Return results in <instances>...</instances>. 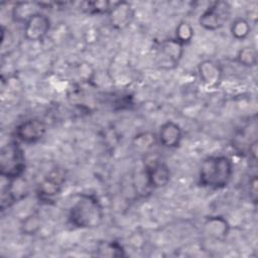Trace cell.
Masks as SVG:
<instances>
[{"label": "cell", "instance_id": "cell-17", "mask_svg": "<svg viewBox=\"0 0 258 258\" xmlns=\"http://www.w3.org/2000/svg\"><path fill=\"white\" fill-rule=\"evenodd\" d=\"M98 251L100 252L98 255L100 256H124V250L122 246L117 242H105L101 243L98 247Z\"/></svg>", "mask_w": 258, "mask_h": 258}, {"label": "cell", "instance_id": "cell-1", "mask_svg": "<svg viewBox=\"0 0 258 258\" xmlns=\"http://www.w3.org/2000/svg\"><path fill=\"white\" fill-rule=\"evenodd\" d=\"M104 218V211L96 196L82 194L72 205L69 212V221L81 229L98 227Z\"/></svg>", "mask_w": 258, "mask_h": 258}, {"label": "cell", "instance_id": "cell-4", "mask_svg": "<svg viewBox=\"0 0 258 258\" xmlns=\"http://www.w3.org/2000/svg\"><path fill=\"white\" fill-rule=\"evenodd\" d=\"M231 5L227 1L213 2L200 16V25L207 30L223 27L231 16Z\"/></svg>", "mask_w": 258, "mask_h": 258}, {"label": "cell", "instance_id": "cell-9", "mask_svg": "<svg viewBox=\"0 0 258 258\" xmlns=\"http://www.w3.org/2000/svg\"><path fill=\"white\" fill-rule=\"evenodd\" d=\"M108 15L112 27L122 30L131 24L134 18V10L128 2H116L113 3Z\"/></svg>", "mask_w": 258, "mask_h": 258}, {"label": "cell", "instance_id": "cell-7", "mask_svg": "<svg viewBox=\"0 0 258 258\" xmlns=\"http://www.w3.org/2000/svg\"><path fill=\"white\" fill-rule=\"evenodd\" d=\"M66 173L61 168H54L40 181L37 192L43 200H50L58 195L64 184Z\"/></svg>", "mask_w": 258, "mask_h": 258}, {"label": "cell", "instance_id": "cell-12", "mask_svg": "<svg viewBox=\"0 0 258 258\" xmlns=\"http://www.w3.org/2000/svg\"><path fill=\"white\" fill-rule=\"evenodd\" d=\"M182 131L178 124L173 121H166L159 130V142L162 146L167 148L177 147L181 141Z\"/></svg>", "mask_w": 258, "mask_h": 258}, {"label": "cell", "instance_id": "cell-15", "mask_svg": "<svg viewBox=\"0 0 258 258\" xmlns=\"http://www.w3.org/2000/svg\"><path fill=\"white\" fill-rule=\"evenodd\" d=\"M251 27L249 22L244 18H237L231 25V33L238 40L245 39L250 33Z\"/></svg>", "mask_w": 258, "mask_h": 258}, {"label": "cell", "instance_id": "cell-20", "mask_svg": "<svg viewBox=\"0 0 258 258\" xmlns=\"http://www.w3.org/2000/svg\"><path fill=\"white\" fill-rule=\"evenodd\" d=\"M249 196L250 200L256 204L257 203V176L254 175L249 181Z\"/></svg>", "mask_w": 258, "mask_h": 258}, {"label": "cell", "instance_id": "cell-10", "mask_svg": "<svg viewBox=\"0 0 258 258\" xmlns=\"http://www.w3.org/2000/svg\"><path fill=\"white\" fill-rule=\"evenodd\" d=\"M146 178L149 186L158 188L167 184L170 177V171L168 166L159 160L150 161L146 165Z\"/></svg>", "mask_w": 258, "mask_h": 258}, {"label": "cell", "instance_id": "cell-13", "mask_svg": "<svg viewBox=\"0 0 258 258\" xmlns=\"http://www.w3.org/2000/svg\"><path fill=\"white\" fill-rule=\"evenodd\" d=\"M39 4L32 2H18L12 9V18L17 22H26L31 16L38 13Z\"/></svg>", "mask_w": 258, "mask_h": 258}, {"label": "cell", "instance_id": "cell-11", "mask_svg": "<svg viewBox=\"0 0 258 258\" xmlns=\"http://www.w3.org/2000/svg\"><path fill=\"white\" fill-rule=\"evenodd\" d=\"M222 73L221 66L212 59H206L199 64L200 79L207 87L218 86L222 79Z\"/></svg>", "mask_w": 258, "mask_h": 258}, {"label": "cell", "instance_id": "cell-18", "mask_svg": "<svg viewBox=\"0 0 258 258\" xmlns=\"http://www.w3.org/2000/svg\"><path fill=\"white\" fill-rule=\"evenodd\" d=\"M194 36V28L188 22H180L175 29V39L182 45L189 42Z\"/></svg>", "mask_w": 258, "mask_h": 258}, {"label": "cell", "instance_id": "cell-5", "mask_svg": "<svg viewBox=\"0 0 258 258\" xmlns=\"http://www.w3.org/2000/svg\"><path fill=\"white\" fill-rule=\"evenodd\" d=\"M183 53V45L175 38L161 41L156 51V63L160 69L171 70L178 66Z\"/></svg>", "mask_w": 258, "mask_h": 258}, {"label": "cell", "instance_id": "cell-19", "mask_svg": "<svg viewBox=\"0 0 258 258\" xmlns=\"http://www.w3.org/2000/svg\"><path fill=\"white\" fill-rule=\"evenodd\" d=\"M112 4L108 1H96V2H88L87 3V9L91 13H97V14H103V13H109L111 10Z\"/></svg>", "mask_w": 258, "mask_h": 258}, {"label": "cell", "instance_id": "cell-2", "mask_svg": "<svg viewBox=\"0 0 258 258\" xmlns=\"http://www.w3.org/2000/svg\"><path fill=\"white\" fill-rule=\"evenodd\" d=\"M232 175L233 162L228 156H209L202 162L199 180L202 186L221 189L229 183Z\"/></svg>", "mask_w": 258, "mask_h": 258}, {"label": "cell", "instance_id": "cell-6", "mask_svg": "<svg viewBox=\"0 0 258 258\" xmlns=\"http://www.w3.org/2000/svg\"><path fill=\"white\" fill-rule=\"evenodd\" d=\"M46 133L45 123L37 118L21 122L15 129L16 139L26 144H33L43 138Z\"/></svg>", "mask_w": 258, "mask_h": 258}, {"label": "cell", "instance_id": "cell-16", "mask_svg": "<svg viewBox=\"0 0 258 258\" xmlns=\"http://www.w3.org/2000/svg\"><path fill=\"white\" fill-rule=\"evenodd\" d=\"M238 61L245 67H254L257 63V51L252 46L241 48L237 55Z\"/></svg>", "mask_w": 258, "mask_h": 258}, {"label": "cell", "instance_id": "cell-14", "mask_svg": "<svg viewBox=\"0 0 258 258\" xmlns=\"http://www.w3.org/2000/svg\"><path fill=\"white\" fill-rule=\"evenodd\" d=\"M207 233L216 239H223L228 233V224L221 217H212L206 223Z\"/></svg>", "mask_w": 258, "mask_h": 258}, {"label": "cell", "instance_id": "cell-3", "mask_svg": "<svg viewBox=\"0 0 258 258\" xmlns=\"http://www.w3.org/2000/svg\"><path fill=\"white\" fill-rule=\"evenodd\" d=\"M25 170V157L17 141L4 145L0 153V173L7 180L19 179Z\"/></svg>", "mask_w": 258, "mask_h": 258}, {"label": "cell", "instance_id": "cell-8", "mask_svg": "<svg viewBox=\"0 0 258 258\" xmlns=\"http://www.w3.org/2000/svg\"><path fill=\"white\" fill-rule=\"evenodd\" d=\"M50 28V20L43 13H36L24 23V36L27 40L38 41L44 38Z\"/></svg>", "mask_w": 258, "mask_h": 258}]
</instances>
